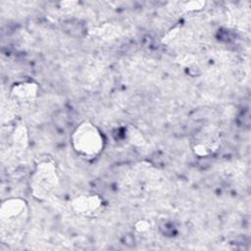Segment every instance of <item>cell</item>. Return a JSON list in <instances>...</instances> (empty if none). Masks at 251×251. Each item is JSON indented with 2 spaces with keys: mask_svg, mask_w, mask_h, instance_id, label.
<instances>
[{
  "mask_svg": "<svg viewBox=\"0 0 251 251\" xmlns=\"http://www.w3.org/2000/svg\"><path fill=\"white\" fill-rule=\"evenodd\" d=\"M74 143L80 154L95 155L102 148L103 140L96 127L85 123L75 131Z\"/></svg>",
  "mask_w": 251,
  "mask_h": 251,
  "instance_id": "1",
  "label": "cell"
}]
</instances>
